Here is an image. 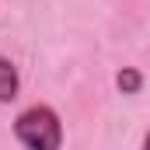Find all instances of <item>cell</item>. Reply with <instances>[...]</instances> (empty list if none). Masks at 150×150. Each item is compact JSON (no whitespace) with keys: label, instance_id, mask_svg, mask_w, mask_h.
I'll use <instances>...</instances> for the list:
<instances>
[{"label":"cell","instance_id":"1","mask_svg":"<svg viewBox=\"0 0 150 150\" xmlns=\"http://www.w3.org/2000/svg\"><path fill=\"white\" fill-rule=\"evenodd\" d=\"M14 136L25 150H59L63 147V122L49 105H32L14 119Z\"/></svg>","mask_w":150,"mask_h":150},{"label":"cell","instance_id":"3","mask_svg":"<svg viewBox=\"0 0 150 150\" xmlns=\"http://www.w3.org/2000/svg\"><path fill=\"white\" fill-rule=\"evenodd\" d=\"M115 84H119V91H122V94H136V91L143 87V74H140V70H129V67H126V70H119Z\"/></svg>","mask_w":150,"mask_h":150},{"label":"cell","instance_id":"4","mask_svg":"<svg viewBox=\"0 0 150 150\" xmlns=\"http://www.w3.org/2000/svg\"><path fill=\"white\" fill-rule=\"evenodd\" d=\"M143 150H150V133H147V136H143Z\"/></svg>","mask_w":150,"mask_h":150},{"label":"cell","instance_id":"2","mask_svg":"<svg viewBox=\"0 0 150 150\" xmlns=\"http://www.w3.org/2000/svg\"><path fill=\"white\" fill-rule=\"evenodd\" d=\"M18 91H21L18 67H14L7 56H0V105H11V101L18 98Z\"/></svg>","mask_w":150,"mask_h":150}]
</instances>
